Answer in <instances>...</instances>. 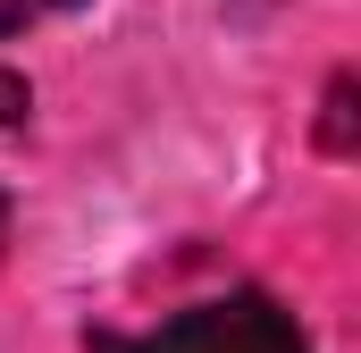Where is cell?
<instances>
[{
	"label": "cell",
	"mask_w": 361,
	"mask_h": 353,
	"mask_svg": "<svg viewBox=\"0 0 361 353\" xmlns=\"http://www.w3.org/2000/svg\"><path fill=\"white\" fill-rule=\"evenodd\" d=\"M92 353H311V345L269 294H219V303L169 311L143 337H101Z\"/></svg>",
	"instance_id": "cell-1"
},
{
	"label": "cell",
	"mask_w": 361,
	"mask_h": 353,
	"mask_svg": "<svg viewBox=\"0 0 361 353\" xmlns=\"http://www.w3.org/2000/svg\"><path fill=\"white\" fill-rule=\"evenodd\" d=\"M319 143L328 152H353V76L328 85V109H319Z\"/></svg>",
	"instance_id": "cell-2"
},
{
	"label": "cell",
	"mask_w": 361,
	"mask_h": 353,
	"mask_svg": "<svg viewBox=\"0 0 361 353\" xmlns=\"http://www.w3.org/2000/svg\"><path fill=\"white\" fill-rule=\"evenodd\" d=\"M68 8H85V0H0V42L25 34V25H42V17H68Z\"/></svg>",
	"instance_id": "cell-3"
},
{
	"label": "cell",
	"mask_w": 361,
	"mask_h": 353,
	"mask_svg": "<svg viewBox=\"0 0 361 353\" xmlns=\"http://www.w3.org/2000/svg\"><path fill=\"white\" fill-rule=\"evenodd\" d=\"M25 118H34V85H25L17 68H0V135H17Z\"/></svg>",
	"instance_id": "cell-4"
}]
</instances>
